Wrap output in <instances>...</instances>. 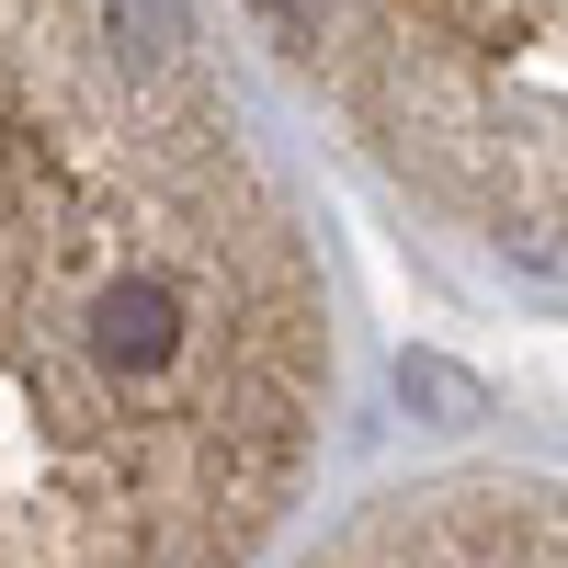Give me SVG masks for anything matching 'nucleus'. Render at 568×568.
<instances>
[{
	"mask_svg": "<svg viewBox=\"0 0 568 568\" xmlns=\"http://www.w3.org/2000/svg\"><path fill=\"white\" fill-rule=\"evenodd\" d=\"M227 0H0V568H273L342 284Z\"/></svg>",
	"mask_w": 568,
	"mask_h": 568,
	"instance_id": "f257e3e1",
	"label": "nucleus"
},
{
	"mask_svg": "<svg viewBox=\"0 0 568 568\" xmlns=\"http://www.w3.org/2000/svg\"><path fill=\"white\" fill-rule=\"evenodd\" d=\"M227 23L398 216L568 273V0H227Z\"/></svg>",
	"mask_w": 568,
	"mask_h": 568,
	"instance_id": "f03ea898",
	"label": "nucleus"
},
{
	"mask_svg": "<svg viewBox=\"0 0 568 568\" xmlns=\"http://www.w3.org/2000/svg\"><path fill=\"white\" fill-rule=\"evenodd\" d=\"M273 568H568V478L557 466H420L364 489L318 535H284Z\"/></svg>",
	"mask_w": 568,
	"mask_h": 568,
	"instance_id": "7ed1b4c3",
	"label": "nucleus"
}]
</instances>
